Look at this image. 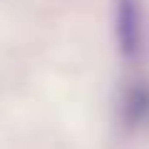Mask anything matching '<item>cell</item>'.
<instances>
[{
    "label": "cell",
    "mask_w": 149,
    "mask_h": 149,
    "mask_svg": "<svg viewBox=\"0 0 149 149\" xmlns=\"http://www.w3.org/2000/svg\"><path fill=\"white\" fill-rule=\"evenodd\" d=\"M114 40L119 52L127 60H134L144 52L147 42V15L142 0H112Z\"/></svg>",
    "instance_id": "6da1fadb"
}]
</instances>
